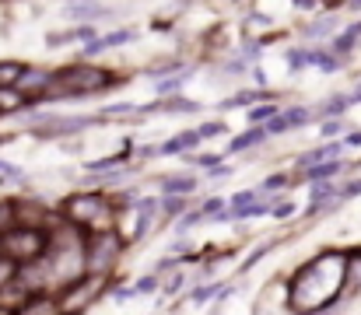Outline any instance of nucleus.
<instances>
[{
    "mask_svg": "<svg viewBox=\"0 0 361 315\" xmlns=\"http://www.w3.org/2000/svg\"><path fill=\"white\" fill-rule=\"evenodd\" d=\"M344 252H323L312 263H305L295 277H291V291H288V305L295 315H316L330 309L341 298L344 288Z\"/></svg>",
    "mask_w": 361,
    "mask_h": 315,
    "instance_id": "1",
    "label": "nucleus"
},
{
    "mask_svg": "<svg viewBox=\"0 0 361 315\" xmlns=\"http://www.w3.org/2000/svg\"><path fill=\"white\" fill-rule=\"evenodd\" d=\"M116 78L95 63H74V67H63L53 74V85L46 88V95L39 102H56V99H85V95H95L102 88H109Z\"/></svg>",
    "mask_w": 361,
    "mask_h": 315,
    "instance_id": "2",
    "label": "nucleus"
},
{
    "mask_svg": "<svg viewBox=\"0 0 361 315\" xmlns=\"http://www.w3.org/2000/svg\"><path fill=\"white\" fill-rule=\"evenodd\" d=\"M116 214L109 197L102 193H74L60 204V217L74 228H88V231H109L116 228Z\"/></svg>",
    "mask_w": 361,
    "mask_h": 315,
    "instance_id": "3",
    "label": "nucleus"
},
{
    "mask_svg": "<svg viewBox=\"0 0 361 315\" xmlns=\"http://www.w3.org/2000/svg\"><path fill=\"white\" fill-rule=\"evenodd\" d=\"M123 256V238L116 228L92 231L85 238V277H106Z\"/></svg>",
    "mask_w": 361,
    "mask_h": 315,
    "instance_id": "4",
    "label": "nucleus"
},
{
    "mask_svg": "<svg viewBox=\"0 0 361 315\" xmlns=\"http://www.w3.org/2000/svg\"><path fill=\"white\" fill-rule=\"evenodd\" d=\"M42 249H46V231H39V228H21V224H14V228L0 231V256L11 259V263H18V266L39 259Z\"/></svg>",
    "mask_w": 361,
    "mask_h": 315,
    "instance_id": "5",
    "label": "nucleus"
},
{
    "mask_svg": "<svg viewBox=\"0 0 361 315\" xmlns=\"http://www.w3.org/2000/svg\"><path fill=\"white\" fill-rule=\"evenodd\" d=\"M102 280L106 277H81V280H74L71 288H63L60 291V312L63 315H78V312H85L99 295H102Z\"/></svg>",
    "mask_w": 361,
    "mask_h": 315,
    "instance_id": "6",
    "label": "nucleus"
},
{
    "mask_svg": "<svg viewBox=\"0 0 361 315\" xmlns=\"http://www.w3.org/2000/svg\"><path fill=\"white\" fill-rule=\"evenodd\" d=\"M312 116H316V112H312L309 105H291V109H281L274 119H267V123H263V133H267V137H281V133H288V130L305 126Z\"/></svg>",
    "mask_w": 361,
    "mask_h": 315,
    "instance_id": "7",
    "label": "nucleus"
},
{
    "mask_svg": "<svg viewBox=\"0 0 361 315\" xmlns=\"http://www.w3.org/2000/svg\"><path fill=\"white\" fill-rule=\"evenodd\" d=\"M49 85H53V70H46V67H25L14 88H18L28 102H39V99L46 95Z\"/></svg>",
    "mask_w": 361,
    "mask_h": 315,
    "instance_id": "8",
    "label": "nucleus"
},
{
    "mask_svg": "<svg viewBox=\"0 0 361 315\" xmlns=\"http://www.w3.org/2000/svg\"><path fill=\"white\" fill-rule=\"evenodd\" d=\"M63 14L78 25H92L95 18H109V11H102L99 0H63Z\"/></svg>",
    "mask_w": 361,
    "mask_h": 315,
    "instance_id": "9",
    "label": "nucleus"
},
{
    "mask_svg": "<svg viewBox=\"0 0 361 315\" xmlns=\"http://www.w3.org/2000/svg\"><path fill=\"white\" fill-rule=\"evenodd\" d=\"M193 147H200V133H197V130H183V133L169 137L165 144H158V147H154V154L172 158V154H186V151H193Z\"/></svg>",
    "mask_w": 361,
    "mask_h": 315,
    "instance_id": "10",
    "label": "nucleus"
},
{
    "mask_svg": "<svg viewBox=\"0 0 361 315\" xmlns=\"http://www.w3.org/2000/svg\"><path fill=\"white\" fill-rule=\"evenodd\" d=\"M133 39H137V28H116V32H109V35H99V39L85 42V53L95 56V53H106V49L126 46V42H133Z\"/></svg>",
    "mask_w": 361,
    "mask_h": 315,
    "instance_id": "11",
    "label": "nucleus"
},
{
    "mask_svg": "<svg viewBox=\"0 0 361 315\" xmlns=\"http://www.w3.org/2000/svg\"><path fill=\"white\" fill-rule=\"evenodd\" d=\"M341 151H344V144H341V140H330V144H323V147H316V151L298 154L295 165L305 172V168H312V165H319V161H334V158H341Z\"/></svg>",
    "mask_w": 361,
    "mask_h": 315,
    "instance_id": "12",
    "label": "nucleus"
},
{
    "mask_svg": "<svg viewBox=\"0 0 361 315\" xmlns=\"http://www.w3.org/2000/svg\"><path fill=\"white\" fill-rule=\"evenodd\" d=\"M341 28V18L337 14H316V21L302 25V39H326Z\"/></svg>",
    "mask_w": 361,
    "mask_h": 315,
    "instance_id": "13",
    "label": "nucleus"
},
{
    "mask_svg": "<svg viewBox=\"0 0 361 315\" xmlns=\"http://www.w3.org/2000/svg\"><path fill=\"white\" fill-rule=\"evenodd\" d=\"M14 315H63V312H60V302L53 295H32Z\"/></svg>",
    "mask_w": 361,
    "mask_h": 315,
    "instance_id": "14",
    "label": "nucleus"
},
{
    "mask_svg": "<svg viewBox=\"0 0 361 315\" xmlns=\"http://www.w3.org/2000/svg\"><path fill=\"white\" fill-rule=\"evenodd\" d=\"M344 288L351 295H361V252H351L344 259Z\"/></svg>",
    "mask_w": 361,
    "mask_h": 315,
    "instance_id": "15",
    "label": "nucleus"
},
{
    "mask_svg": "<svg viewBox=\"0 0 361 315\" xmlns=\"http://www.w3.org/2000/svg\"><path fill=\"white\" fill-rule=\"evenodd\" d=\"M193 190H197V175H176V179L161 183V193H169V197H190Z\"/></svg>",
    "mask_w": 361,
    "mask_h": 315,
    "instance_id": "16",
    "label": "nucleus"
},
{
    "mask_svg": "<svg viewBox=\"0 0 361 315\" xmlns=\"http://www.w3.org/2000/svg\"><path fill=\"white\" fill-rule=\"evenodd\" d=\"M267 140V133H263V126H252V130H245V133H239L235 140H232V154H242V151H249V147H256V144H263Z\"/></svg>",
    "mask_w": 361,
    "mask_h": 315,
    "instance_id": "17",
    "label": "nucleus"
},
{
    "mask_svg": "<svg viewBox=\"0 0 361 315\" xmlns=\"http://www.w3.org/2000/svg\"><path fill=\"white\" fill-rule=\"evenodd\" d=\"M28 99L18 92V88H0V116L4 112H18V109H25Z\"/></svg>",
    "mask_w": 361,
    "mask_h": 315,
    "instance_id": "18",
    "label": "nucleus"
},
{
    "mask_svg": "<svg viewBox=\"0 0 361 315\" xmlns=\"http://www.w3.org/2000/svg\"><path fill=\"white\" fill-rule=\"evenodd\" d=\"M319 49H288V67L291 70H305L309 63H316Z\"/></svg>",
    "mask_w": 361,
    "mask_h": 315,
    "instance_id": "19",
    "label": "nucleus"
},
{
    "mask_svg": "<svg viewBox=\"0 0 361 315\" xmlns=\"http://www.w3.org/2000/svg\"><path fill=\"white\" fill-rule=\"evenodd\" d=\"M25 63H14V60H0V88H14L18 78H21Z\"/></svg>",
    "mask_w": 361,
    "mask_h": 315,
    "instance_id": "20",
    "label": "nucleus"
},
{
    "mask_svg": "<svg viewBox=\"0 0 361 315\" xmlns=\"http://www.w3.org/2000/svg\"><path fill=\"white\" fill-rule=\"evenodd\" d=\"M348 109V95H334V99H326V102L319 105V109H312L316 116H326V119H341V112Z\"/></svg>",
    "mask_w": 361,
    "mask_h": 315,
    "instance_id": "21",
    "label": "nucleus"
},
{
    "mask_svg": "<svg viewBox=\"0 0 361 315\" xmlns=\"http://www.w3.org/2000/svg\"><path fill=\"white\" fill-rule=\"evenodd\" d=\"M277 112H281V105H252V109H249V126H263V123H267V119H274V116H277Z\"/></svg>",
    "mask_w": 361,
    "mask_h": 315,
    "instance_id": "22",
    "label": "nucleus"
},
{
    "mask_svg": "<svg viewBox=\"0 0 361 315\" xmlns=\"http://www.w3.org/2000/svg\"><path fill=\"white\" fill-rule=\"evenodd\" d=\"M158 207H161V214L176 217V214H183V210H193V200H190V197H165Z\"/></svg>",
    "mask_w": 361,
    "mask_h": 315,
    "instance_id": "23",
    "label": "nucleus"
},
{
    "mask_svg": "<svg viewBox=\"0 0 361 315\" xmlns=\"http://www.w3.org/2000/svg\"><path fill=\"white\" fill-rule=\"evenodd\" d=\"M267 99V92H239V95H232L228 102H225V109H235V105H252V102H263Z\"/></svg>",
    "mask_w": 361,
    "mask_h": 315,
    "instance_id": "24",
    "label": "nucleus"
},
{
    "mask_svg": "<svg viewBox=\"0 0 361 315\" xmlns=\"http://www.w3.org/2000/svg\"><path fill=\"white\" fill-rule=\"evenodd\" d=\"M316 67H319L323 74H337V70H341V56H337V53H323V49H319Z\"/></svg>",
    "mask_w": 361,
    "mask_h": 315,
    "instance_id": "25",
    "label": "nucleus"
},
{
    "mask_svg": "<svg viewBox=\"0 0 361 315\" xmlns=\"http://www.w3.org/2000/svg\"><path fill=\"white\" fill-rule=\"evenodd\" d=\"M14 228V204L11 200H0V231Z\"/></svg>",
    "mask_w": 361,
    "mask_h": 315,
    "instance_id": "26",
    "label": "nucleus"
},
{
    "mask_svg": "<svg viewBox=\"0 0 361 315\" xmlns=\"http://www.w3.org/2000/svg\"><path fill=\"white\" fill-rule=\"evenodd\" d=\"M225 130H228L225 123H204V126H200L197 133H200V140H207V137H221Z\"/></svg>",
    "mask_w": 361,
    "mask_h": 315,
    "instance_id": "27",
    "label": "nucleus"
},
{
    "mask_svg": "<svg viewBox=\"0 0 361 315\" xmlns=\"http://www.w3.org/2000/svg\"><path fill=\"white\" fill-rule=\"evenodd\" d=\"M154 288H161V284H158V277H154V273H147L144 280H137V288H133V295H151Z\"/></svg>",
    "mask_w": 361,
    "mask_h": 315,
    "instance_id": "28",
    "label": "nucleus"
},
{
    "mask_svg": "<svg viewBox=\"0 0 361 315\" xmlns=\"http://www.w3.org/2000/svg\"><path fill=\"white\" fill-rule=\"evenodd\" d=\"M319 130H323V137H341L344 133V119H326Z\"/></svg>",
    "mask_w": 361,
    "mask_h": 315,
    "instance_id": "29",
    "label": "nucleus"
},
{
    "mask_svg": "<svg viewBox=\"0 0 361 315\" xmlns=\"http://www.w3.org/2000/svg\"><path fill=\"white\" fill-rule=\"evenodd\" d=\"M288 186V175H274V179H267L263 183V190L259 193H274V190H284Z\"/></svg>",
    "mask_w": 361,
    "mask_h": 315,
    "instance_id": "30",
    "label": "nucleus"
},
{
    "mask_svg": "<svg viewBox=\"0 0 361 315\" xmlns=\"http://www.w3.org/2000/svg\"><path fill=\"white\" fill-rule=\"evenodd\" d=\"M341 144H344V147H361V130H358V133H348Z\"/></svg>",
    "mask_w": 361,
    "mask_h": 315,
    "instance_id": "31",
    "label": "nucleus"
},
{
    "mask_svg": "<svg viewBox=\"0 0 361 315\" xmlns=\"http://www.w3.org/2000/svg\"><path fill=\"white\" fill-rule=\"evenodd\" d=\"M348 175H351V183H361V161L348 165Z\"/></svg>",
    "mask_w": 361,
    "mask_h": 315,
    "instance_id": "32",
    "label": "nucleus"
},
{
    "mask_svg": "<svg viewBox=\"0 0 361 315\" xmlns=\"http://www.w3.org/2000/svg\"><path fill=\"white\" fill-rule=\"evenodd\" d=\"M295 4H298L302 11H316V4H319V0H295Z\"/></svg>",
    "mask_w": 361,
    "mask_h": 315,
    "instance_id": "33",
    "label": "nucleus"
},
{
    "mask_svg": "<svg viewBox=\"0 0 361 315\" xmlns=\"http://www.w3.org/2000/svg\"><path fill=\"white\" fill-rule=\"evenodd\" d=\"M348 105H361V92H351V95H348Z\"/></svg>",
    "mask_w": 361,
    "mask_h": 315,
    "instance_id": "34",
    "label": "nucleus"
},
{
    "mask_svg": "<svg viewBox=\"0 0 361 315\" xmlns=\"http://www.w3.org/2000/svg\"><path fill=\"white\" fill-rule=\"evenodd\" d=\"M0 315H14V312H11V309H0Z\"/></svg>",
    "mask_w": 361,
    "mask_h": 315,
    "instance_id": "35",
    "label": "nucleus"
},
{
    "mask_svg": "<svg viewBox=\"0 0 361 315\" xmlns=\"http://www.w3.org/2000/svg\"><path fill=\"white\" fill-rule=\"evenodd\" d=\"M4 168H7V161H0V172H4Z\"/></svg>",
    "mask_w": 361,
    "mask_h": 315,
    "instance_id": "36",
    "label": "nucleus"
}]
</instances>
